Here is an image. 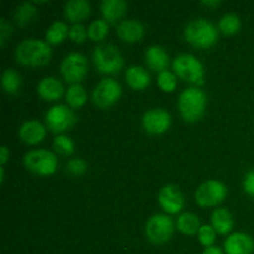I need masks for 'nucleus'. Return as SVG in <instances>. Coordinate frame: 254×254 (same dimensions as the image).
<instances>
[{"label": "nucleus", "mask_w": 254, "mask_h": 254, "mask_svg": "<svg viewBox=\"0 0 254 254\" xmlns=\"http://www.w3.org/2000/svg\"><path fill=\"white\" fill-rule=\"evenodd\" d=\"M243 189H245V191L248 195L254 197V168L251 169V170L245 175Z\"/></svg>", "instance_id": "c9c22d12"}, {"label": "nucleus", "mask_w": 254, "mask_h": 254, "mask_svg": "<svg viewBox=\"0 0 254 254\" xmlns=\"http://www.w3.org/2000/svg\"><path fill=\"white\" fill-rule=\"evenodd\" d=\"M37 93L45 101H57L64 93V84L55 77H46L37 84Z\"/></svg>", "instance_id": "a211bd4d"}, {"label": "nucleus", "mask_w": 254, "mask_h": 254, "mask_svg": "<svg viewBox=\"0 0 254 254\" xmlns=\"http://www.w3.org/2000/svg\"><path fill=\"white\" fill-rule=\"evenodd\" d=\"M4 179H5V173H4V168H0V184L4 183Z\"/></svg>", "instance_id": "ea45409f"}, {"label": "nucleus", "mask_w": 254, "mask_h": 254, "mask_svg": "<svg viewBox=\"0 0 254 254\" xmlns=\"http://www.w3.org/2000/svg\"><path fill=\"white\" fill-rule=\"evenodd\" d=\"M169 61H170V57H169V54L164 47L153 45V46L146 49L145 62L151 71L159 72V73L166 71L169 66Z\"/></svg>", "instance_id": "f3484780"}, {"label": "nucleus", "mask_w": 254, "mask_h": 254, "mask_svg": "<svg viewBox=\"0 0 254 254\" xmlns=\"http://www.w3.org/2000/svg\"><path fill=\"white\" fill-rule=\"evenodd\" d=\"M184 37L189 44L198 49H208L218 40V29L206 19H195L184 30Z\"/></svg>", "instance_id": "7ed1b4c3"}, {"label": "nucleus", "mask_w": 254, "mask_h": 254, "mask_svg": "<svg viewBox=\"0 0 254 254\" xmlns=\"http://www.w3.org/2000/svg\"><path fill=\"white\" fill-rule=\"evenodd\" d=\"M9 156H10L9 149H7V146L2 145L1 148H0V164H1V166L6 163Z\"/></svg>", "instance_id": "e433bc0d"}, {"label": "nucleus", "mask_w": 254, "mask_h": 254, "mask_svg": "<svg viewBox=\"0 0 254 254\" xmlns=\"http://www.w3.org/2000/svg\"><path fill=\"white\" fill-rule=\"evenodd\" d=\"M51 47L49 42L39 39H26L17 45L15 57L24 66L39 67L49 64L51 59Z\"/></svg>", "instance_id": "f257e3e1"}, {"label": "nucleus", "mask_w": 254, "mask_h": 254, "mask_svg": "<svg viewBox=\"0 0 254 254\" xmlns=\"http://www.w3.org/2000/svg\"><path fill=\"white\" fill-rule=\"evenodd\" d=\"M93 62L98 72L104 74H116L124 66L123 55L112 44H101L93 51Z\"/></svg>", "instance_id": "39448f33"}, {"label": "nucleus", "mask_w": 254, "mask_h": 254, "mask_svg": "<svg viewBox=\"0 0 254 254\" xmlns=\"http://www.w3.org/2000/svg\"><path fill=\"white\" fill-rule=\"evenodd\" d=\"M36 14L37 9L32 2H22L15 10V21L20 26H26L29 22H31L36 17Z\"/></svg>", "instance_id": "bb28decb"}, {"label": "nucleus", "mask_w": 254, "mask_h": 254, "mask_svg": "<svg viewBox=\"0 0 254 254\" xmlns=\"http://www.w3.org/2000/svg\"><path fill=\"white\" fill-rule=\"evenodd\" d=\"M66 101L71 108H81L87 102V92L82 84H72L66 92Z\"/></svg>", "instance_id": "393cba45"}, {"label": "nucleus", "mask_w": 254, "mask_h": 254, "mask_svg": "<svg viewBox=\"0 0 254 254\" xmlns=\"http://www.w3.org/2000/svg\"><path fill=\"white\" fill-rule=\"evenodd\" d=\"M241 29V20L238 15L228 12L221 17L218 22V30L225 35H235L236 32L240 31Z\"/></svg>", "instance_id": "cd10ccee"}, {"label": "nucleus", "mask_w": 254, "mask_h": 254, "mask_svg": "<svg viewBox=\"0 0 254 254\" xmlns=\"http://www.w3.org/2000/svg\"><path fill=\"white\" fill-rule=\"evenodd\" d=\"M19 136L29 145L41 143L46 136V129L39 121H26L19 129Z\"/></svg>", "instance_id": "dca6fc26"}, {"label": "nucleus", "mask_w": 254, "mask_h": 254, "mask_svg": "<svg viewBox=\"0 0 254 254\" xmlns=\"http://www.w3.org/2000/svg\"><path fill=\"white\" fill-rule=\"evenodd\" d=\"M158 200L161 208L169 215H176L180 212L185 203L180 188L174 184H168L161 188Z\"/></svg>", "instance_id": "ddd939ff"}, {"label": "nucleus", "mask_w": 254, "mask_h": 254, "mask_svg": "<svg viewBox=\"0 0 254 254\" xmlns=\"http://www.w3.org/2000/svg\"><path fill=\"white\" fill-rule=\"evenodd\" d=\"M54 149L60 155L69 156L74 151V143L69 136L61 134L54 139Z\"/></svg>", "instance_id": "c756f323"}, {"label": "nucleus", "mask_w": 254, "mask_h": 254, "mask_svg": "<svg viewBox=\"0 0 254 254\" xmlns=\"http://www.w3.org/2000/svg\"><path fill=\"white\" fill-rule=\"evenodd\" d=\"M221 4H222V2H221L220 0H208V1H202V5H205V6H208V7H217L220 6Z\"/></svg>", "instance_id": "58836bf2"}, {"label": "nucleus", "mask_w": 254, "mask_h": 254, "mask_svg": "<svg viewBox=\"0 0 254 254\" xmlns=\"http://www.w3.org/2000/svg\"><path fill=\"white\" fill-rule=\"evenodd\" d=\"M144 32H145L144 25L135 19L123 20L117 26V35L119 39L129 44L140 41L144 36Z\"/></svg>", "instance_id": "2eb2a0df"}, {"label": "nucleus", "mask_w": 254, "mask_h": 254, "mask_svg": "<svg viewBox=\"0 0 254 254\" xmlns=\"http://www.w3.org/2000/svg\"><path fill=\"white\" fill-rule=\"evenodd\" d=\"M88 72V60L79 52H71L62 60L60 73L68 83L78 84Z\"/></svg>", "instance_id": "1a4fd4ad"}, {"label": "nucleus", "mask_w": 254, "mask_h": 254, "mask_svg": "<svg viewBox=\"0 0 254 254\" xmlns=\"http://www.w3.org/2000/svg\"><path fill=\"white\" fill-rule=\"evenodd\" d=\"M227 186L218 180H208L201 184L195 192V200L201 207H213L227 197Z\"/></svg>", "instance_id": "9d476101"}, {"label": "nucleus", "mask_w": 254, "mask_h": 254, "mask_svg": "<svg viewBox=\"0 0 254 254\" xmlns=\"http://www.w3.org/2000/svg\"><path fill=\"white\" fill-rule=\"evenodd\" d=\"M122 96V87L116 79L103 78L94 88L92 99L97 107L106 109L113 106Z\"/></svg>", "instance_id": "9b49d317"}, {"label": "nucleus", "mask_w": 254, "mask_h": 254, "mask_svg": "<svg viewBox=\"0 0 254 254\" xmlns=\"http://www.w3.org/2000/svg\"><path fill=\"white\" fill-rule=\"evenodd\" d=\"M46 41L49 44L57 45L64 41L67 36H69V29L67 24L62 21H55L46 31Z\"/></svg>", "instance_id": "b1692460"}, {"label": "nucleus", "mask_w": 254, "mask_h": 254, "mask_svg": "<svg viewBox=\"0 0 254 254\" xmlns=\"http://www.w3.org/2000/svg\"><path fill=\"white\" fill-rule=\"evenodd\" d=\"M24 165L27 170L37 175H52L57 169V156L46 149H36L26 153Z\"/></svg>", "instance_id": "423d86ee"}, {"label": "nucleus", "mask_w": 254, "mask_h": 254, "mask_svg": "<svg viewBox=\"0 0 254 254\" xmlns=\"http://www.w3.org/2000/svg\"><path fill=\"white\" fill-rule=\"evenodd\" d=\"M176 226H178L179 231L183 232L184 235L193 236L200 231L201 222L200 218L195 213L185 212L179 216L178 221H176Z\"/></svg>", "instance_id": "5701e85b"}, {"label": "nucleus", "mask_w": 254, "mask_h": 254, "mask_svg": "<svg viewBox=\"0 0 254 254\" xmlns=\"http://www.w3.org/2000/svg\"><path fill=\"white\" fill-rule=\"evenodd\" d=\"M173 69L183 81L196 86L205 83V68L200 60L191 54H180L173 61Z\"/></svg>", "instance_id": "20e7f679"}, {"label": "nucleus", "mask_w": 254, "mask_h": 254, "mask_svg": "<svg viewBox=\"0 0 254 254\" xmlns=\"http://www.w3.org/2000/svg\"><path fill=\"white\" fill-rule=\"evenodd\" d=\"M126 81L136 91H143L150 84V74L140 66H131L126 71Z\"/></svg>", "instance_id": "412c9836"}, {"label": "nucleus", "mask_w": 254, "mask_h": 254, "mask_svg": "<svg viewBox=\"0 0 254 254\" xmlns=\"http://www.w3.org/2000/svg\"><path fill=\"white\" fill-rule=\"evenodd\" d=\"M99 7L103 19L111 24L122 19L127 12V2L124 0H103Z\"/></svg>", "instance_id": "aec40b11"}, {"label": "nucleus", "mask_w": 254, "mask_h": 254, "mask_svg": "<svg viewBox=\"0 0 254 254\" xmlns=\"http://www.w3.org/2000/svg\"><path fill=\"white\" fill-rule=\"evenodd\" d=\"M211 223L215 231L220 235H228L232 231L235 221L231 212L226 208H216L211 215Z\"/></svg>", "instance_id": "4be33fe9"}, {"label": "nucleus", "mask_w": 254, "mask_h": 254, "mask_svg": "<svg viewBox=\"0 0 254 254\" xmlns=\"http://www.w3.org/2000/svg\"><path fill=\"white\" fill-rule=\"evenodd\" d=\"M66 169L69 174H72V175L74 176L83 175L87 171V161L81 158L71 159V160L66 164Z\"/></svg>", "instance_id": "473e14b6"}, {"label": "nucleus", "mask_w": 254, "mask_h": 254, "mask_svg": "<svg viewBox=\"0 0 254 254\" xmlns=\"http://www.w3.org/2000/svg\"><path fill=\"white\" fill-rule=\"evenodd\" d=\"M91 14V4L87 0H69L64 5V15L73 24H79Z\"/></svg>", "instance_id": "6ab92c4d"}, {"label": "nucleus", "mask_w": 254, "mask_h": 254, "mask_svg": "<svg viewBox=\"0 0 254 254\" xmlns=\"http://www.w3.org/2000/svg\"><path fill=\"white\" fill-rule=\"evenodd\" d=\"M216 231L212 226H208V225H203L201 226L200 231H198V241H200L201 245L203 247L208 248V247H212L213 243L216 241Z\"/></svg>", "instance_id": "2f4dec72"}, {"label": "nucleus", "mask_w": 254, "mask_h": 254, "mask_svg": "<svg viewBox=\"0 0 254 254\" xmlns=\"http://www.w3.org/2000/svg\"><path fill=\"white\" fill-rule=\"evenodd\" d=\"M21 77L15 69H5L1 76V86L6 93L16 94L21 87Z\"/></svg>", "instance_id": "a878e982"}, {"label": "nucleus", "mask_w": 254, "mask_h": 254, "mask_svg": "<svg viewBox=\"0 0 254 254\" xmlns=\"http://www.w3.org/2000/svg\"><path fill=\"white\" fill-rule=\"evenodd\" d=\"M141 123L146 133L159 135L169 129L171 124V116L166 109L154 108L144 113Z\"/></svg>", "instance_id": "f8f14e48"}, {"label": "nucleus", "mask_w": 254, "mask_h": 254, "mask_svg": "<svg viewBox=\"0 0 254 254\" xmlns=\"http://www.w3.org/2000/svg\"><path fill=\"white\" fill-rule=\"evenodd\" d=\"M12 32V26L7 22L6 19L0 20V46L4 47L6 44L7 39Z\"/></svg>", "instance_id": "f704fd0d"}, {"label": "nucleus", "mask_w": 254, "mask_h": 254, "mask_svg": "<svg viewBox=\"0 0 254 254\" xmlns=\"http://www.w3.org/2000/svg\"><path fill=\"white\" fill-rule=\"evenodd\" d=\"M202 254H223V251L217 246H212V247L205 248Z\"/></svg>", "instance_id": "4c0bfd02"}, {"label": "nucleus", "mask_w": 254, "mask_h": 254, "mask_svg": "<svg viewBox=\"0 0 254 254\" xmlns=\"http://www.w3.org/2000/svg\"><path fill=\"white\" fill-rule=\"evenodd\" d=\"M178 84V79H176V74H174L170 71H163L158 74V86L164 92H174Z\"/></svg>", "instance_id": "7c9ffc66"}, {"label": "nucleus", "mask_w": 254, "mask_h": 254, "mask_svg": "<svg viewBox=\"0 0 254 254\" xmlns=\"http://www.w3.org/2000/svg\"><path fill=\"white\" fill-rule=\"evenodd\" d=\"M69 37L77 44H83L88 37V30L82 24H73L69 27Z\"/></svg>", "instance_id": "72a5a7b5"}, {"label": "nucleus", "mask_w": 254, "mask_h": 254, "mask_svg": "<svg viewBox=\"0 0 254 254\" xmlns=\"http://www.w3.org/2000/svg\"><path fill=\"white\" fill-rule=\"evenodd\" d=\"M207 97L198 87H190L184 89L178 99V108L184 121L195 123L205 114Z\"/></svg>", "instance_id": "f03ea898"}, {"label": "nucleus", "mask_w": 254, "mask_h": 254, "mask_svg": "<svg viewBox=\"0 0 254 254\" xmlns=\"http://www.w3.org/2000/svg\"><path fill=\"white\" fill-rule=\"evenodd\" d=\"M77 117L71 107L64 104H56L51 107L45 114L46 127L52 131L61 135V133L69 130L76 124Z\"/></svg>", "instance_id": "0eeeda50"}, {"label": "nucleus", "mask_w": 254, "mask_h": 254, "mask_svg": "<svg viewBox=\"0 0 254 254\" xmlns=\"http://www.w3.org/2000/svg\"><path fill=\"white\" fill-rule=\"evenodd\" d=\"M226 254H253L254 241L245 232L232 233L225 241Z\"/></svg>", "instance_id": "4468645a"}, {"label": "nucleus", "mask_w": 254, "mask_h": 254, "mask_svg": "<svg viewBox=\"0 0 254 254\" xmlns=\"http://www.w3.org/2000/svg\"><path fill=\"white\" fill-rule=\"evenodd\" d=\"M109 25L104 19L94 20L88 26V37L93 41H102L108 35Z\"/></svg>", "instance_id": "c85d7f7f"}, {"label": "nucleus", "mask_w": 254, "mask_h": 254, "mask_svg": "<svg viewBox=\"0 0 254 254\" xmlns=\"http://www.w3.org/2000/svg\"><path fill=\"white\" fill-rule=\"evenodd\" d=\"M174 222L169 216L156 213L151 216L145 225L146 238L154 245H164L173 237Z\"/></svg>", "instance_id": "6e6552de"}]
</instances>
